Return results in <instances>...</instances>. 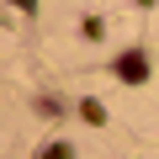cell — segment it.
Returning <instances> with one entry per match:
<instances>
[{
    "instance_id": "cell-1",
    "label": "cell",
    "mask_w": 159,
    "mask_h": 159,
    "mask_svg": "<svg viewBox=\"0 0 159 159\" xmlns=\"http://www.w3.org/2000/svg\"><path fill=\"white\" fill-rule=\"evenodd\" d=\"M148 69H154V64H148V48H143V43H133V48H122V53L111 58V74L122 80V85H148Z\"/></svg>"
},
{
    "instance_id": "cell-2",
    "label": "cell",
    "mask_w": 159,
    "mask_h": 159,
    "mask_svg": "<svg viewBox=\"0 0 159 159\" xmlns=\"http://www.w3.org/2000/svg\"><path fill=\"white\" fill-rule=\"evenodd\" d=\"M74 111L85 117V127H106V106H101L96 96H80V101H74Z\"/></svg>"
},
{
    "instance_id": "cell-3",
    "label": "cell",
    "mask_w": 159,
    "mask_h": 159,
    "mask_svg": "<svg viewBox=\"0 0 159 159\" xmlns=\"http://www.w3.org/2000/svg\"><path fill=\"white\" fill-rule=\"evenodd\" d=\"M32 111H37V117H64L69 106H64L58 96H32Z\"/></svg>"
},
{
    "instance_id": "cell-4",
    "label": "cell",
    "mask_w": 159,
    "mask_h": 159,
    "mask_svg": "<svg viewBox=\"0 0 159 159\" xmlns=\"http://www.w3.org/2000/svg\"><path fill=\"white\" fill-rule=\"evenodd\" d=\"M37 159H74V148H69L64 138H53V143H43V148H37Z\"/></svg>"
},
{
    "instance_id": "cell-5",
    "label": "cell",
    "mask_w": 159,
    "mask_h": 159,
    "mask_svg": "<svg viewBox=\"0 0 159 159\" xmlns=\"http://www.w3.org/2000/svg\"><path fill=\"white\" fill-rule=\"evenodd\" d=\"M80 32H85V37H90V43H96V37H101V32H106V27H101V16H85V21H80Z\"/></svg>"
},
{
    "instance_id": "cell-6",
    "label": "cell",
    "mask_w": 159,
    "mask_h": 159,
    "mask_svg": "<svg viewBox=\"0 0 159 159\" xmlns=\"http://www.w3.org/2000/svg\"><path fill=\"white\" fill-rule=\"evenodd\" d=\"M11 6H16L21 16H32V11H37V0H11Z\"/></svg>"
},
{
    "instance_id": "cell-7",
    "label": "cell",
    "mask_w": 159,
    "mask_h": 159,
    "mask_svg": "<svg viewBox=\"0 0 159 159\" xmlns=\"http://www.w3.org/2000/svg\"><path fill=\"white\" fill-rule=\"evenodd\" d=\"M138 6H154V0H138Z\"/></svg>"
}]
</instances>
